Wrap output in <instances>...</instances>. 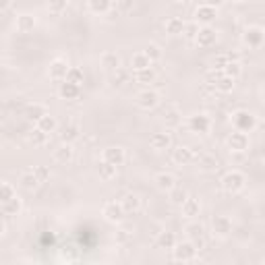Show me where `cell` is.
Segmentation results:
<instances>
[{"label": "cell", "instance_id": "cell-1", "mask_svg": "<svg viewBox=\"0 0 265 265\" xmlns=\"http://www.w3.org/2000/svg\"><path fill=\"white\" fill-rule=\"evenodd\" d=\"M244 184H247V178H244V174L238 172V170H230V172H226L222 176V188L230 195L240 193L244 188Z\"/></svg>", "mask_w": 265, "mask_h": 265}, {"label": "cell", "instance_id": "cell-2", "mask_svg": "<svg viewBox=\"0 0 265 265\" xmlns=\"http://www.w3.org/2000/svg\"><path fill=\"white\" fill-rule=\"evenodd\" d=\"M230 120L234 130H240V132H251L257 126V116L249 110H236Z\"/></svg>", "mask_w": 265, "mask_h": 265}, {"label": "cell", "instance_id": "cell-3", "mask_svg": "<svg viewBox=\"0 0 265 265\" xmlns=\"http://www.w3.org/2000/svg\"><path fill=\"white\" fill-rule=\"evenodd\" d=\"M172 257L178 263H191L197 259V247L191 240H184V242H176L172 247Z\"/></svg>", "mask_w": 265, "mask_h": 265}, {"label": "cell", "instance_id": "cell-4", "mask_svg": "<svg viewBox=\"0 0 265 265\" xmlns=\"http://www.w3.org/2000/svg\"><path fill=\"white\" fill-rule=\"evenodd\" d=\"M251 145V139H249V132H240V130H234L228 135V139H226V147H228L230 151H234V154H242V151H247Z\"/></svg>", "mask_w": 265, "mask_h": 265}, {"label": "cell", "instance_id": "cell-5", "mask_svg": "<svg viewBox=\"0 0 265 265\" xmlns=\"http://www.w3.org/2000/svg\"><path fill=\"white\" fill-rule=\"evenodd\" d=\"M102 216H104V220L110 222V224H120L126 214H124V210H122L120 201H108V203L102 207Z\"/></svg>", "mask_w": 265, "mask_h": 265}, {"label": "cell", "instance_id": "cell-6", "mask_svg": "<svg viewBox=\"0 0 265 265\" xmlns=\"http://www.w3.org/2000/svg\"><path fill=\"white\" fill-rule=\"evenodd\" d=\"M212 232H214L218 238L230 236V232H232V220H230L228 216H224V214L214 216V220H212Z\"/></svg>", "mask_w": 265, "mask_h": 265}, {"label": "cell", "instance_id": "cell-7", "mask_svg": "<svg viewBox=\"0 0 265 265\" xmlns=\"http://www.w3.org/2000/svg\"><path fill=\"white\" fill-rule=\"evenodd\" d=\"M212 128V118L207 114H193L188 116V130L197 132V135H205Z\"/></svg>", "mask_w": 265, "mask_h": 265}, {"label": "cell", "instance_id": "cell-8", "mask_svg": "<svg viewBox=\"0 0 265 265\" xmlns=\"http://www.w3.org/2000/svg\"><path fill=\"white\" fill-rule=\"evenodd\" d=\"M242 42H244V46H249L253 50L261 48V44H263V27H259V25L247 27L244 33H242Z\"/></svg>", "mask_w": 265, "mask_h": 265}, {"label": "cell", "instance_id": "cell-9", "mask_svg": "<svg viewBox=\"0 0 265 265\" xmlns=\"http://www.w3.org/2000/svg\"><path fill=\"white\" fill-rule=\"evenodd\" d=\"M160 104V93L156 89H143L137 93V106L141 110H154Z\"/></svg>", "mask_w": 265, "mask_h": 265}, {"label": "cell", "instance_id": "cell-10", "mask_svg": "<svg viewBox=\"0 0 265 265\" xmlns=\"http://www.w3.org/2000/svg\"><path fill=\"white\" fill-rule=\"evenodd\" d=\"M102 160H106L108 164L120 168V166H124V162H126V154H124V149H122V147L112 145V147H106V149H104Z\"/></svg>", "mask_w": 265, "mask_h": 265}, {"label": "cell", "instance_id": "cell-11", "mask_svg": "<svg viewBox=\"0 0 265 265\" xmlns=\"http://www.w3.org/2000/svg\"><path fill=\"white\" fill-rule=\"evenodd\" d=\"M67 71H69V62H67V60H62V58L52 60V62H50V67H48V75H50V79H52V81H58V83L67 79Z\"/></svg>", "mask_w": 265, "mask_h": 265}, {"label": "cell", "instance_id": "cell-12", "mask_svg": "<svg viewBox=\"0 0 265 265\" xmlns=\"http://www.w3.org/2000/svg\"><path fill=\"white\" fill-rule=\"evenodd\" d=\"M216 31L210 27V25H203V27H199V31H197V35H195V42H197V46H201V48H210V46H214L216 44Z\"/></svg>", "mask_w": 265, "mask_h": 265}, {"label": "cell", "instance_id": "cell-13", "mask_svg": "<svg viewBox=\"0 0 265 265\" xmlns=\"http://www.w3.org/2000/svg\"><path fill=\"white\" fill-rule=\"evenodd\" d=\"M172 160L178 166H186V164H191L195 160V151H193V147H188V145H178L172 151Z\"/></svg>", "mask_w": 265, "mask_h": 265}, {"label": "cell", "instance_id": "cell-14", "mask_svg": "<svg viewBox=\"0 0 265 265\" xmlns=\"http://www.w3.org/2000/svg\"><path fill=\"white\" fill-rule=\"evenodd\" d=\"M216 17H218V9H214V7H210V5H205V3L195 11V21L201 23V25H210Z\"/></svg>", "mask_w": 265, "mask_h": 265}, {"label": "cell", "instance_id": "cell-15", "mask_svg": "<svg viewBox=\"0 0 265 265\" xmlns=\"http://www.w3.org/2000/svg\"><path fill=\"white\" fill-rule=\"evenodd\" d=\"M58 96H60L62 100H77V98L81 96V85L71 83V81H60Z\"/></svg>", "mask_w": 265, "mask_h": 265}, {"label": "cell", "instance_id": "cell-16", "mask_svg": "<svg viewBox=\"0 0 265 265\" xmlns=\"http://www.w3.org/2000/svg\"><path fill=\"white\" fill-rule=\"evenodd\" d=\"M149 145L154 147V149H158V151H162V149H168L170 145H172V137H170V132L158 130V132H154V135L149 137Z\"/></svg>", "mask_w": 265, "mask_h": 265}, {"label": "cell", "instance_id": "cell-17", "mask_svg": "<svg viewBox=\"0 0 265 265\" xmlns=\"http://www.w3.org/2000/svg\"><path fill=\"white\" fill-rule=\"evenodd\" d=\"M180 210H182V216H184V218H195V216L201 214V203H199V199H195V197H186V199L180 203Z\"/></svg>", "mask_w": 265, "mask_h": 265}, {"label": "cell", "instance_id": "cell-18", "mask_svg": "<svg viewBox=\"0 0 265 265\" xmlns=\"http://www.w3.org/2000/svg\"><path fill=\"white\" fill-rule=\"evenodd\" d=\"M73 156H75V149H73L71 143H64V141H62L58 147L54 149V160L60 162V164H69V162L73 160Z\"/></svg>", "mask_w": 265, "mask_h": 265}, {"label": "cell", "instance_id": "cell-19", "mask_svg": "<svg viewBox=\"0 0 265 265\" xmlns=\"http://www.w3.org/2000/svg\"><path fill=\"white\" fill-rule=\"evenodd\" d=\"M17 31H21V33H29V31H33L35 29V25H37V21H35V17L33 15H29V13H23V15H19L17 17Z\"/></svg>", "mask_w": 265, "mask_h": 265}, {"label": "cell", "instance_id": "cell-20", "mask_svg": "<svg viewBox=\"0 0 265 265\" xmlns=\"http://www.w3.org/2000/svg\"><path fill=\"white\" fill-rule=\"evenodd\" d=\"M79 135H81V128H79V124H75V122H69V124H64V126L60 128V139H62L64 143L77 141Z\"/></svg>", "mask_w": 265, "mask_h": 265}, {"label": "cell", "instance_id": "cell-21", "mask_svg": "<svg viewBox=\"0 0 265 265\" xmlns=\"http://www.w3.org/2000/svg\"><path fill=\"white\" fill-rule=\"evenodd\" d=\"M21 207H23V201L15 195L13 199L0 203V214H5V216H17L19 212H21Z\"/></svg>", "mask_w": 265, "mask_h": 265}, {"label": "cell", "instance_id": "cell-22", "mask_svg": "<svg viewBox=\"0 0 265 265\" xmlns=\"http://www.w3.org/2000/svg\"><path fill=\"white\" fill-rule=\"evenodd\" d=\"M154 182H156V186L160 188V191H170L172 186H176V178H174V174H170V172H160V174H156V176H154Z\"/></svg>", "mask_w": 265, "mask_h": 265}, {"label": "cell", "instance_id": "cell-23", "mask_svg": "<svg viewBox=\"0 0 265 265\" xmlns=\"http://www.w3.org/2000/svg\"><path fill=\"white\" fill-rule=\"evenodd\" d=\"M174 244H176V234H174V232L164 230V232H160V234H158V238H156V247H158V249L172 251Z\"/></svg>", "mask_w": 265, "mask_h": 265}, {"label": "cell", "instance_id": "cell-24", "mask_svg": "<svg viewBox=\"0 0 265 265\" xmlns=\"http://www.w3.org/2000/svg\"><path fill=\"white\" fill-rule=\"evenodd\" d=\"M120 205H122L124 214H137V212H139V207H141V199H139L137 195L128 193V195H124V199L120 201Z\"/></svg>", "mask_w": 265, "mask_h": 265}, {"label": "cell", "instance_id": "cell-25", "mask_svg": "<svg viewBox=\"0 0 265 265\" xmlns=\"http://www.w3.org/2000/svg\"><path fill=\"white\" fill-rule=\"evenodd\" d=\"M96 172H98V176L102 178V180H112L116 176V166H112V164H108L106 160H102V162H98V166H96Z\"/></svg>", "mask_w": 265, "mask_h": 265}, {"label": "cell", "instance_id": "cell-26", "mask_svg": "<svg viewBox=\"0 0 265 265\" xmlns=\"http://www.w3.org/2000/svg\"><path fill=\"white\" fill-rule=\"evenodd\" d=\"M100 62H102V67L108 69V71H116V69L120 67V56H118L116 52H106V54H102Z\"/></svg>", "mask_w": 265, "mask_h": 265}, {"label": "cell", "instance_id": "cell-27", "mask_svg": "<svg viewBox=\"0 0 265 265\" xmlns=\"http://www.w3.org/2000/svg\"><path fill=\"white\" fill-rule=\"evenodd\" d=\"M216 89L218 91H222V93H230L232 89H234V85H236V79H232V77H228V75H220V77L216 79Z\"/></svg>", "mask_w": 265, "mask_h": 265}, {"label": "cell", "instance_id": "cell-28", "mask_svg": "<svg viewBox=\"0 0 265 265\" xmlns=\"http://www.w3.org/2000/svg\"><path fill=\"white\" fill-rule=\"evenodd\" d=\"M19 184H21V186L25 188V191H35V188L40 186L42 182L37 180V176L29 170V172H23V174H21V178H19Z\"/></svg>", "mask_w": 265, "mask_h": 265}, {"label": "cell", "instance_id": "cell-29", "mask_svg": "<svg viewBox=\"0 0 265 265\" xmlns=\"http://www.w3.org/2000/svg\"><path fill=\"white\" fill-rule=\"evenodd\" d=\"M164 27H166V33H170V35H180L184 29V21L180 17H170Z\"/></svg>", "mask_w": 265, "mask_h": 265}, {"label": "cell", "instance_id": "cell-30", "mask_svg": "<svg viewBox=\"0 0 265 265\" xmlns=\"http://www.w3.org/2000/svg\"><path fill=\"white\" fill-rule=\"evenodd\" d=\"M37 124V128H42L44 132H48V135H50V132H54L56 128H58V122H56V118L52 116V114H44L40 120H37L35 122Z\"/></svg>", "mask_w": 265, "mask_h": 265}, {"label": "cell", "instance_id": "cell-31", "mask_svg": "<svg viewBox=\"0 0 265 265\" xmlns=\"http://www.w3.org/2000/svg\"><path fill=\"white\" fill-rule=\"evenodd\" d=\"M132 73H135V81H137V83H143V85L154 83V79H156V73H154V69H151V67L132 71Z\"/></svg>", "mask_w": 265, "mask_h": 265}, {"label": "cell", "instance_id": "cell-32", "mask_svg": "<svg viewBox=\"0 0 265 265\" xmlns=\"http://www.w3.org/2000/svg\"><path fill=\"white\" fill-rule=\"evenodd\" d=\"M199 168L203 172H214V170H218V158L212 154H203L199 158Z\"/></svg>", "mask_w": 265, "mask_h": 265}, {"label": "cell", "instance_id": "cell-33", "mask_svg": "<svg viewBox=\"0 0 265 265\" xmlns=\"http://www.w3.org/2000/svg\"><path fill=\"white\" fill-rule=\"evenodd\" d=\"M27 118L31 120V122H37L44 114H48V110H46V106H42V104H31V106H27Z\"/></svg>", "mask_w": 265, "mask_h": 265}, {"label": "cell", "instance_id": "cell-34", "mask_svg": "<svg viewBox=\"0 0 265 265\" xmlns=\"http://www.w3.org/2000/svg\"><path fill=\"white\" fill-rule=\"evenodd\" d=\"M147 67H151V60L145 56V52H137V54H132V58H130V69H132V71L147 69Z\"/></svg>", "mask_w": 265, "mask_h": 265}, {"label": "cell", "instance_id": "cell-35", "mask_svg": "<svg viewBox=\"0 0 265 265\" xmlns=\"http://www.w3.org/2000/svg\"><path fill=\"white\" fill-rule=\"evenodd\" d=\"M184 232H186V236L188 238H199V236H203V232H205V226L201 224V222H191V224H186L184 226Z\"/></svg>", "mask_w": 265, "mask_h": 265}, {"label": "cell", "instance_id": "cell-36", "mask_svg": "<svg viewBox=\"0 0 265 265\" xmlns=\"http://www.w3.org/2000/svg\"><path fill=\"white\" fill-rule=\"evenodd\" d=\"M112 7L110 0H89V11L91 13H96V15H104L108 13Z\"/></svg>", "mask_w": 265, "mask_h": 265}, {"label": "cell", "instance_id": "cell-37", "mask_svg": "<svg viewBox=\"0 0 265 265\" xmlns=\"http://www.w3.org/2000/svg\"><path fill=\"white\" fill-rule=\"evenodd\" d=\"M168 193H170V203H174V205H180L188 197L186 188H182V186H172Z\"/></svg>", "mask_w": 265, "mask_h": 265}, {"label": "cell", "instance_id": "cell-38", "mask_svg": "<svg viewBox=\"0 0 265 265\" xmlns=\"http://www.w3.org/2000/svg\"><path fill=\"white\" fill-rule=\"evenodd\" d=\"M222 73H224V75H228V77H232V79H238L240 75H242V64H240L238 60H230L228 64L224 67Z\"/></svg>", "mask_w": 265, "mask_h": 265}, {"label": "cell", "instance_id": "cell-39", "mask_svg": "<svg viewBox=\"0 0 265 265\" xmlns=\"http://www.w3.org/2000/svg\"><path fill=\"white\" fill-rule=\"evenodd\" d=\"M48 137H50L48 132H44L42 128H37V126H35L33 130H31V135H29L31 143H33V145H37V147H42V145H46V143H48Z\"/></svg>", "mask_w": 265, "mask_h": 265}, {"label": "cell", "instance_id": "cell-40", "mask_svg": "<svg viewBox=\"0 0 265 265\" xmlns=\"http://www.w3.org/2000/svg\"><path fill=\"white\" fill-rule=\"evenodd\" d=\"M83 71L81 69H77V67H69V71H67V79L64 81H71V83H77V85H81L83 83Z\"/></svg>", "mask_w": 265, "mask_h": 265}, {"label": "cell", "instance_id": "cell-41", "mask_svg": "<svg viewBox=\"0 0 265 265\" xmlns=\"http://www.w3.org/2000/svg\"><path fill=\"white\" fill-rule=\"evenodd\" d=\"M69 0H48V11L54 15H60L62 11H67Z\"/></svg>", "mask_w": 265, "mask_h": 265}, {"label": "cell", "instance_id": "cell-42", "mask_svg": "<svg viewBox=\"0 0 265 265\" xmlns=\"http://www.w3.org/2000/svg\"><path fill=\"white\" fill-rule=\"evenodd\" d=\"M17 193H15V188L11 186V184H7V182H0V203H5V201H9V199H13Z\"/></svg>", "mask_w": 265, "mask_h": 265}, {"label": "cell", "instance_id": "cell-43", "mask_svg": "<svg viewBox=\"0 0 265 265\" xmlns=\"http://www.w3.org/2000/svg\"><path fill=\"white\" fill-rule=\"evenodd\" d=\"M143 52H145V56H147V58H149L151 62H158V60L162 58V50H160L156 44H149Z\"/></svg>", "mask_w": 265, "mask_h": 265}, {"label": "cell", "instance_id": "cell-44", "mask_svg": "<svg viewBox=\"0 0 265 265\" xmlns=\"http://www.w3.org/2000/svg\"><path fill=\"white\" fill-rule=\"evenodd\" d=\"M31 172L37 176V180H40V182H48L50 180V168L48 166H35L33 170H31Z\"/></svg>", "mask_w": 265, "mask_h": 265}, {"label": "cell", "instance_id": "cell-45", "mask_svg": "<svg viewBox=\"0 0 265 265\" xmlns=\"http://www.w3.org/2000/svg\"><path fill=\"white\" fill-rule=\"evenodd\" d=\"M126 81H128V73L118 67V69L114 71V75H112V83H114V85H122V83H126Z\"/></svg>", "mask_w": 265, "mask_h": 265}, {"label": "cell", "instance_id": "cell-46", "mask_svg": "<svg viewBox=\"0 0 265 265\" xmlns=\"http://www.w3.org/2000/svg\"><path fill=\"white\" fill-rule=\"evenodd\" d=\"M197 31H199V23L195 21V23H184V29H182V33H184V37L186 40H195V35H197Z\"/></svg>", "mask_w": 265, "mask_h": 265}, {"label": "cell", "instance_id": "cell-47", "mask_svg": "<svg viewBox=\"0 0 265 265\" xmlns=\"http://www.w3.org/2000/svg\"><path fill=\"white\" fill-rule=\"evenodd\" d=\"M230 62V58H228V54H218L216 58H214V71H224V67Z\"/></svg>", "mask_w": 265, "mask_h": 265}, {"label": "cell", "instance_id": "cell-48", "mask_svg": "<svg viewBox=\"0 0 265 265\" xmlns=\"http://www.w3.org/2000/svg\"><path fill=\"white\" fill-rule=\"evenodd\" d=\"M180 114H178V112H168V114H166V124L168 126H178L180 124Z\"/></svg>", "mask_w": 265, "mask_h": 265}, {"label": "cell", "instance_id": "cell-49", "mask_svg": "<svg viewBox=\"0 0 265 265\" xmlns=\"http://www.w3.org/2000/svg\"><path fill=\"white\" fill-rule=\"evenodd\" d=\"M132 7H135V0H118V9L122 13H130Z\"/></svg>", "mask_w": 265, "mask_h": 265}, {"label": "cell", "instance_id": "cell-50", "mask_svg": "<svg viewBox=\"0 0 265 265\" xmlns=\"http://www.w3.org/2000/svg\"><path fill=\"white\" fill-rule=\"evenodd\" d=\"M114 238H116V242H126L128 240V230H118Z\"/></svg>", "mask_w": 265, "mask_h": 265}, {"label": "cell", "instance_id": "cell-51", "mask_svg": "<svg viewBox=\"0 0 265 265\" xmlns=\"http://www.w3.org/2000/svg\"><path fill=\"white\" fill-rule=\"evenodd\" d=\"M224 3H226V0H205V5H210V7H214V9H220Z\"/></svg>", "mask_w": 265, "mask_h": 265}, {"label": "cell", "instance_id": "cell-52", "mask_svg": "<svg viewBox=\"0 0 265 265\" xmlns=\"http://www.w3.org/2000/svg\"><path fill=\"white\" fill-rule=\"evenodd\" d=\"M11 3H13V0H0V11H7L11 7Z\"/></svg>", "mask_w": 265, "mask_h": 265}, {"label": "cell", "instance_id": "cell-53", "mask_svg": "<svg viewBox=\"0 0 265 265\" xmlns=\"http://www.w3.org/2000/svg\"><path fill=\"white\" fill-rule=\"evenodd\" d=\"M5 230H7V224L0 220V238H3V234H5Z\"/></svg>", "mask_w": 265, "mask_h": 265}, {"label": "cell", "instance_id": "cell-54", "mask_svg": "<svg viewBox=\"0 0 265 265\" xmlns=\"http://www.w3.org/2000/svg\"><path fill=\"white\" fill-rule=\"evenodd\" d=\"M234 3H244V0H234Z\"/></svg>", "mask_w": 265, "mask_h": 265}]
</instances>
